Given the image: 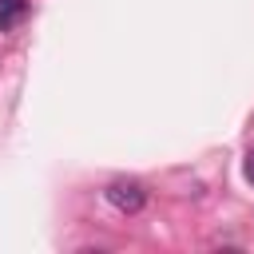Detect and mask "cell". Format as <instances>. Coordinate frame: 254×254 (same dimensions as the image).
I'll use <instances>...</instances> for the list:
<instances>
[{
    "label": "cell",
    "mask_w": 254,
    "mask_h": 254,
    "mask_svg": "<svg viewBox=\"0 0 254 254\" xmlns=\"http://www.w3.org/2000/svg\"><path fill=\"white\" fill-rule=\"evenodd\" d=\"M103 194H107V202H111L119 214H139V210L147 206V187H143L139 179H115Z\"/></svg>",
    "instance_id": "cell-1"
},
{
    "label": "cell",
    "mask_w": 254,
    "mask_h": 254,
    "mask_svg": "<svg viewBox=\"0 0 254 254\" xmlns=\"http://www.w3.org/2000/svg\"><path fill=\"white\" fill-rule=\"evenodd\" d=\"M28 12V0H0V32H12Z\"/></svg>",
    "instance_id": "cell-2"
},
{
    "label": "cell",
    "mask_w": 254,
    "mask_h": 254,
    "mask_svg": "<svg viewBox=\"0 0 254 254\" xmlns=\"http://www.w3.org/2000/svg\"><path fill=\"white\" fill-rule=\"evenodd\" d=\"M246 179H250V183H254V151H250V155H246Z\"/></svg>",
    "instance_id": "cell-3"
}]
</instances>
